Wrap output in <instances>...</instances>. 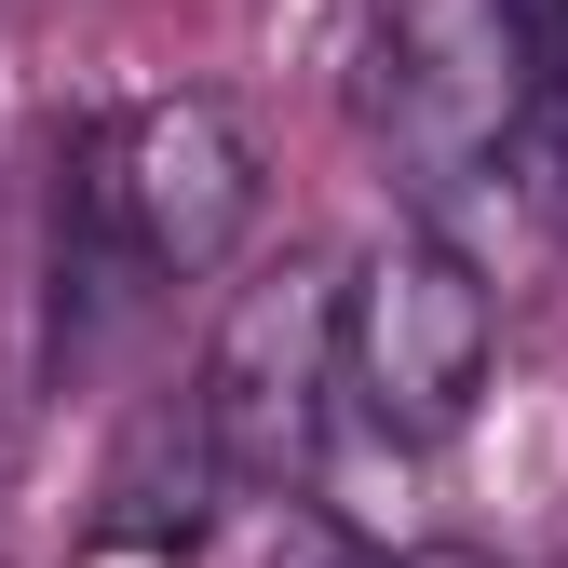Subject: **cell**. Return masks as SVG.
I'll list each match as a JSON object with an SVG mask.
<instances>
[{"label":"cell","instance_id":"52a82bcc","mask_svg":"<svg viewBox=\"0 0 568 568\" xmlns=\"http://www.w3.org/2000/svg\"><path fill=\"white\" fill-rule=\"evenodd\" d=\"M393 568H501V555H474V541H419V555H393Z\"/></svg>","mask_w":568,"mask_h":568},{"label":"cell","instance_id":"6da1fadb","mask_svg":"<svg viewBox=\"0 0 568 568\" xmlns=\"http://www.w3.org/2000/svg\"><path fill=\"white\" fill-rule=\"evenodd\" d=\"M487 352H501V298H487V271L434 217H406V231H379L352 257V284H338V393L393 447L460 434L487 406Z\"/></svg>","mask_w":568,"mask_h":568},{"label":"cell","instance_id":"5b68a950","mask_svg":"<svg viewBox=\"0 0 568 568\" xmlns=\"http://www.w3.org/2000/svg\"><path fill=\"white\" fill-rule=\"evenodd\" d=\"M231 501V474H217V434H203V406H150L122 434L109 460V541H203V515Z\"/></svg>","mask_w":568,"mask_h":568},{"label":"cell","instance_id":"7a4b0ae2","mask_svg":"<svg viewBox=\"0 0 568 568\" xmlns=\"http://www.w3.org/2000/svg\"><path fill=\"white\" fill-rule=\"evenodd\" d=\"M203 434H217L231 501H298L325 460V406H338V271L284 257L217 312V352H203Z\"/></svg>","mask_w":568,"mask_h":568},{"label":"cell","instance_id":"3957f363","mask_svg":"<svg viewBox=\"0 0 568 568\" xmlns=\"http://www.w3.org/2000/svg\"><path fill=\"white\" fill-rule=\"evenodd\" d=\"M82 163H95V203H109V231L135 257V284H203V271H231L244 231H257V135L231 95H150V109H122L82 135Z\"/></svg>","mask_w":568,"mask_h":568},{"label":"cell","instance_id":"8992f818","mask_svg":"<svg viewBox=\"0 0 568 568\" xmlns=\"http://www.w3.org/2000/svg\"><path fill=\"white\" fill-rule=\"evenodd\" d=\"M271 568H366V555H352L312 501H271Z\"/></svg>","mask_w":568,"mask_h":568},{"label":"cell","instance_id":"277c9868","mask_svg":"<svg viewBox=\"0 0 568 568\" xmlns=\"http://www.w3.org/2000/svg\"><path fill=\"white\" fill-rule=\"evenodd\" d=\"M379 68H393V150H406L419 203L528 176V82H515L501 0H393Z\"/></svg>","mask_w":568,"mask_h":568}]
</instances>
